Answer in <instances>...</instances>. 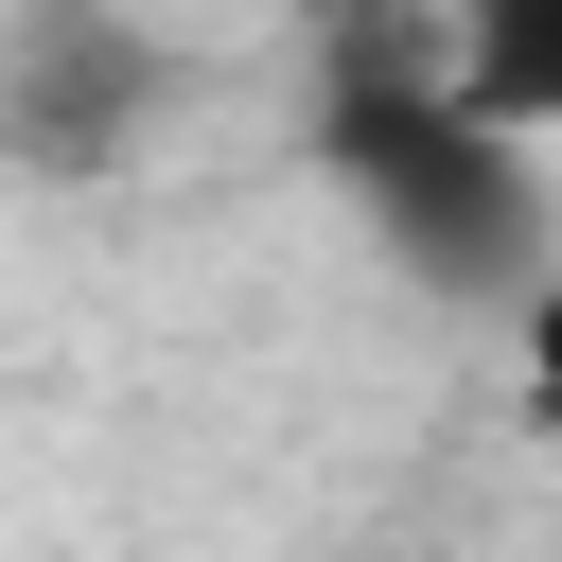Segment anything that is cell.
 I'll return each instance as SVG.
<instances>
[{
	"label": "cell",
	"instance_id": "obj_2",
	"mask_svg": "<svg viewBox=\"0 0 562 562\" xmlns=\"http://www.w3.org/2000/svg\"><path fill=\"white\" fill-rule=\"evenodd\" d=\"M140 123H158V53H140V18H105V0H35V18L0 35V140H18V158L88 176V158H123Z\"/></svg>",
	"mask_w": 562,
	"mask_h": 562
},
{
	"label": "cell",
	"instance_id": "obj_1",
	"mask_svg": "<svg viewBox=\"0 0 562 562\" xmlns=\"http://www.w3.org/2000/svg\"><path fill=\"white\" fill-rule=\"evenodd\" d=\"M316 123H334V176L369 193V228H386L439 299H509V281L544 263V140L474 123V105L439 88V53H351Z\"/></svg>",
	"mask_w": 562,
	"mask_h": 562
}]
</instances>
